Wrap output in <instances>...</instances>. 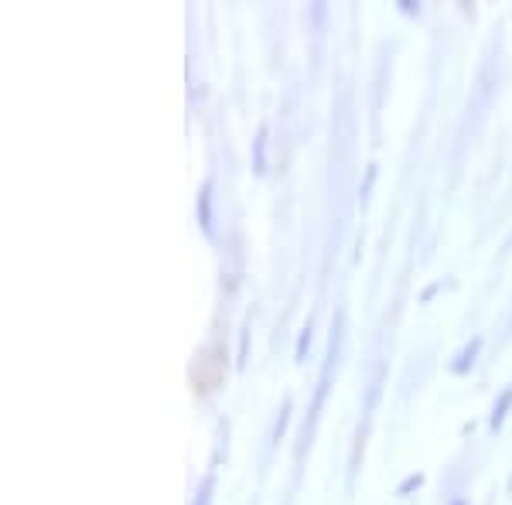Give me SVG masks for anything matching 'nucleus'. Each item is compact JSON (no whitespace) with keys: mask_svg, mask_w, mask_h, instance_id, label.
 Masks as SVG:
<instances>
[{"mask_svg":"<svg viewBox=\"0 0 512 505\" xmlns=\"http://www.w3.org/2000/svg\"><path fill=\"white\" fill-rule=\"evenodd\" d=\"M417 485H420V475H410V478H407V482H403V485H400V495H407V492H410V488H417Z\"/></svg>","mask_w":512,"mask_h":505,"instance_id":"8","label":"nucleus"},{"mask_svg":"<svg viewBox=\"0 0 512 505\" xmlns=\"http://www.w3.org/2000/svg\"><path fill=\"white\" fill-rule=\"evenodd\" d=\"M311 345V325L301 331V338H297V362H304V352H308Z\"/></svg>","mask_w":512,"mask_h":505,"instance_id":"6","label":"nucleus"},{"mask_svg":"<svg viewBox=\"0 0 512 505\" xmlns=\"http://www.w3.org/2000/svg\"><path fill=\"white\" fill-rule=\"evenodd\" d=\"M195 505H212V475L205 478L202 488H198V499H195Z\"/></svg>","mask_w":512,"mask_h":505,"instance_id":"5","label":"nucleus"},{"mask_svg":"<svg viewBox=\"0 0 512 505\" xmlns=\"http://www.w3.org/2000/svg\"><path fill=\"white\" fill-rule=\"evenodd\" d=\"M198 222H202V229L212 236V185L205 181L202 192H198Z\"/></svg>","mask_w":512,"mask_h":505,"instance_id":"2","label":"nucleus"},{"mask_svg":"<svg viewBox=\"0 0 512 505\" xmlns=\"http://www.w3.org/2000/svg\"><path fill=\"white\" fill-rule=\"evenodd\" d=\"M263 147H267V130H260L256 137V171H263Z\"/></svg>","mask_w":512,"mask_h":505,"instance_id":"7","label":"nucleus"},{"mask_svg":"<svg viewBox=\"0 0 512 505\" xmlns=\"http://www.w3.org/2000/svg\"><path fill=\"white\" fill-rule=\"evenodd\" d=\"M478 352H482V335H475L472 342L465 345V349L458 352V359L451 362V372H458V376H465L468 369L475 366V359H478Z\"/></svg>","mask_w":512,"mask_h":505,"instance_id":"1","label":"nucleus"},{"mask_svg":"<svg viewBox=\"0 0 512 505\" xmlns=\"http://www.w3.org/2000/svg\"><path fill=\"white\" fill-rule=\"evenodd\" d=\"M509 407H512V386L502 389V396L495 400V407H492V417H489V427L492 430H499L502 424H506V417H509Z\"/></svg>","mask_w":512,"mask_h":505,"instance_id":"3","label":"nucleus"},{"mask_svg":"<svg viewBox=\"0 0 512 505\" xmlns=\"http://www.w3.org/2000/svg\"><path fill=\"white\" fill-rule=\"evenodd\" d=\"M287 420H291V400H284V410H280L277 424H274V444L280 441V434L287 430Z\"/></svg>","mask_w":512,"mask_h":505,"instance_id":"4","label":"nucleus"}]
</instances>
